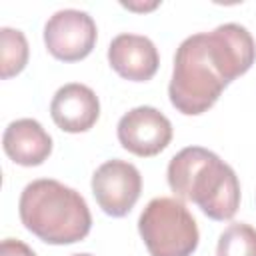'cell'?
Returning <instances> with one entry per match:
<instances>
[{
    "label": "cell",
    "instance_id": "1",
    "mask_svg": "<svg viewBox=\"0 0 256 256\" xmlns=\"http://www.w3.org/2000/svg\"><path fill=\"white\" fill-rule=\"evenodd\" d=\"M254 60L256 42L240 24L228 22L212 32L188 36L174 54L168 84L172 106L186 116L204 114L232 80L252 68Z\"/></svg>",
    "mask_w": 256,
    "mask_h": 256
},
{
    "label": "cell",
    "instance_id": "2",
    "mask_svg": "<svg viewBox=\"0 0 256 256\" xmlns=\"http://www.w3.org/2000/svg\"><path fill=\"white\" fill-rule=\"evenodd\" d=\"M166 178L180 200L194 202L212 220H230L240 208L236 172L208 148H182L170 158Z\"/></svg>",
    "mask_w": 256,
    "mask_h": 256
},
{
    "label": "cell",
    "instance_id": "3",
    "mask_svg": "<svg viewBox=\"0 0 256 256\" xmlns=\"http://www.w3.org/2000/svg\"><path fill=\"white\" fill-rule=\"evenodd\" d=\"M18 214L28 232L54 246L80 242L92 228V214L84 196L52 178L26 184Z\"/></svg>",
    "mask_w": 256,
    "mask_h": 256
},
{
    "label": "cell",
    "instance_id": "4",
    "mask_svg": "<svg viewBox=\"0 0 256 256\" xmlns=\"http://www.w3.org/2000/svg\"><path fill=\"white\" fill-rule=\"evenodd\" d=\"M138 232L150 256H192L200 232L190 210L176 198H152L138 218Z\"/></svg>",
    "mask_w": 256,
    "mask_h": 256
},
{
    "label": "cell",
    "instance_id": "5",
    "mask_svg": "<svg viewBox=\"0 0 256 256\" xmlns=\"http://www.w3.org/2000/svg\"><path fill=\"white\" fill-rule=\"evenodd\" d=\"M98 38L96 22L88 12L64 8L54 12L44 24V44L48 52L62 62L86 58Z\"/></svg>",
    "mask_w": 256,
    "mask_h": 256
},
{
    "label": "cell",
    "instance_id": "6",
    "mask_svg": "<svg viewBox=\"0 0 256 256\" xmlns=\"http://www.w3.org/2000/svg\"><path fill=\"white\" fill-rule=\"evenodd\" d=\"M142 192V176L138 168L126 160H106L92 174V194L104 214L112 218L126 216L138 202Z\"/></svg>",
    "mask_w": 256,
    "mask_h": 256
},
{
    "label": "cell",
    "instance_id": "7",
    "mask_svg": "<svg viewBox=\"0 0 256 256\" xmlns=\"http://www.w3.org/2000/svg\"><path fill=\"white\" fill-rule=\"evenodd\" d=\"M116 134L124 150L150 158L160 154L170 144L172 124L158 108L136 106L118 120Z\"/></svg>",
    "mask_w": 256,
    "mask_h": 256
},
{
    "label": "cell",
    "instance_id": "8",
    "mask_svg": "<svg viewBox=\"0 0 256 256\" xmlns=\"http://www.w3.org/2000/svg\"><path fill=\"white\" fill-rule=\"evenodd\" d=\"M50 116L64 132H86L100 118V100L90 86L70 82L56 90L50 102Z\"/></svg>",
    "mask_w": 256,
    "mask_h": 256
},
{
    "label": "cell",
    "instance_id": "9",
    "mask_svg": "<svg viewBox=\"0 0 256 256\" xmlns=\"http://www.w3.org/2000/svg\"><path fill=\"white\" fill-rule=\"evenodd\" d=\"M108 62L124 80L146 82L156 74L160 56L148 36L124 32L112 38L108 46Z\"/></svg>",
    "mask_w": 256,
    "mask_h": 256
},
{
    "label": "cell",
    "instance_id": "10",
    "mask_svg": "<svg viewBox=\"0 0 256 256\" xmlns=\"http://www.w3.org/2000/svg\"><path fill=\"white\" fill-rule=\"evenodd\" d=\"M6 156L20 166H40L52 152V138L34 118H20L6 126L2 134Z\"/></svg>",
    "mask_w": 256,
    "mask_h": 256
},
{
    "label": "cell",
    "instance_id": "11",
    "mask_svg": "<svg viewBox=\"0 0 256 256\" xmlns=\"http://www.w3.org/2000/svg\"><path fill=\"white\" fill-rule=\"evenodd\" d=\"M28 40L22 30L0 28V76L4 80L20 74L28 64Z\"/></svg>",
    "mask_w": 256,
    "mask_h": 256
},
{
    "label": "cell",
    "instance_id": "12",
    "mask_svg": "<svg viewBox=\"0 0 256 256\" xmlns=\"http://www.w3.org/2000/svg\"><path fill=\"white\" fill-rule=\"evenodd\" d=\"M216 256H256V228L244 222L230 224L218 238Z\"/></svg>",
    "mask_w": 256,
    "mask_h": 256
},
{
    "label": "cell",
    "instance_id": "13",
    "mask_svg": "<svg viewBox=\"0 0 256 256\" xmlns=\"http://www.w3.org/2000/svg\"><path fill=\"white\" fill-rule=\"evenodd\" d=\"M0 256H36V252L16 238H4L0 244Z\"/></svg>",
    "mask_w": 256,
    "mask_h": 256
},
{
    "label": "cell",
    "instance_id": "14",
    "mask_svg": "<svg viewBox=\"0 0 256 256\" xmlns=\"http://www.w3.org/2000/svg\"><path fill=\"white\" fill-rule=\"evenodd\" d=\"M124 8L128 10H138V12H148V10H154L158 6V2H150V4H132V2H122Z\"/></svg>",
    "mask_w": 256,
    "mask_h": 256
},
{
    "label": "cell",
    "instance_id": "15",
    "mask_svg": "<svg viewBox=\"0 0 256 256\" xmlns=\"http://www.w3.org/2000/svg\"><path fill=\"white\" fill-rule=\"evenodd\" d=\"M72 256H92V254H72Z\"/></svg>",
    "mask_w": 256,
    "mask_h": 256
}]
</instances>
